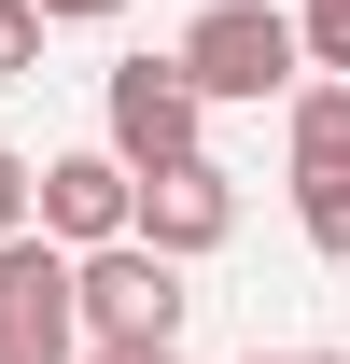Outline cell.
Masks as SVG:
<instances>
[{
  "label": "cell",
  "mask_w": 350,
  "mask_h": 364,
  "mask_svg": "<svg viewBox=\"0 0 350 364\" xmlns=\"http://www.w3.org/2000/svg\"><path fill=\"white\" fill-rule=\"evenodd\" d=\"M169 56L196 70V98H253V112L308 85V28L280 14V0H211V14H196Z\"/></svg>",
  "instance_id": "6da1fadb"
},
{
  "label": "cell",
  "mask_w": 350,
  "mask_h": 364,
  "mask_svg": "<svg viewBox=\"0 0 350 364\" xmlns=\"http://www.w3.org/2000/svg\"><path fill=\"white\" fill-rule=\"evenodd\" d=\"M0 364H85V252L43 225L0 238Z\"/></svg>",
  "instance_id": "7a4b0ae2"
},
{
  "label": "cell",
  "mask_w": 350,
  "mask_h": 364,
  "mask_svg": "<svg viewBox=\"0 0 350 364\" xmlns=\"http://www.w3.org/2000/svg\"><path fill=\"white\" fill-rule=\"evenodd\" d=\"M98 140L127 154V168H182V154H211V98L182 56H127L112 85H98Z\"/></svg>",
  "instance_id": "3957f363"
},
{
  "label": "cell",
  "mask_w": 350,
  "mask_h": 364,
  "mask_svg": "<svg viewBox=\"0 0 350 364\" xmlns=\"http://www.w3.org/2000/svg\"><path fill=\"white\" fill-rule=\"evenodd\" d=\"M182 309H196L182 294V252H154L140 225L85 252V336H182Z\"/></svg>",
  "instance_id": "277c9868"
},
{
  "label": "cell",
  "mask_w": 350,
  "mask_h": 364,
  "mask_svg": "<svg viewBox=\"0 0 350 364\" xmlns=\"http://www.w3.org/2000/svg\"><path fill=\"white\" fill-rule=\"evenodd\" d=\"M140 225V168L98 140V154H43V238H70V252H98V238Z\"/></svg>",
  "instance_id": "5b68a950"
},
{
  "label": "cell",
  "mask_w": 350,
  "mask_h": 364,
  "mask_svg": "<svg viewBox=\"0 0 350 364\" xmlns=\"http://www.w3.org/2000/svg\"><path fill=\"white\" fill-rule=\"evenodd\" d=\"M140 238H154V252H182V267H196V252H224V238H238V182H224L211 154L140 168Z\"/></svg>",
  "instance_id": "8992f818"
},
{
  "label": "cell",
  "mask_w": 350,
  "mask_h": 364,
  "mask_svg": "<svg viewBox=\"0 0 350 364\" xmlns=\"http://www.w3.org/2000/svg\"><path fill=\"white\" fill-rule=\"evenodd\" d=\"M280 154L295 168H350V70H308L280 98Z\"/></svg>",
  "instance_id": "52a82bcc"
},
{
  "label": "cell",
  "mask_w": 350,
  "mask_h": 364,
  "mask_svg": "<svg viewBox=\"0 0 350 364\" xmlns=\"http://www.w3.org/2000/svg\"><path fill=\"white\" fill-rule=\"evenodd\" d=\"M295 225H308V252L350 267V168H295Z\"/></svg>",
  "instance_id": "ba28073f"
},
{
  "label": "cell",
  "mask_w": 350,
  "mask_h": 364,
  "mask_svg": "<svg viewBox=\"0 0 350 364\" xmlns=\"http://www.w3.org/2000/svg\"><path fill=\"white\" fill-rule=\"evenodd\" d=\"M43 28H56L43 0H0V85H28V70H43Z\"/></svg>",
  "instance_id": "9c48e42d"
},
{
  "label": "cell",
  "mask_w": 350,
  "mask_h": 364,
  "mask_svg": "<svg viewBox=\"0 0 350 364\" xmlns=\"http://www.w3.org/2000/svg\"><path fill=\"white\" fill-rule=\"evenodd\" d=\"M295 28H308V70H350V0H295Z\"/></svg>",
  "instance_id": "30bf717a"
},
{
  "label": "cell",
  "mask_w": 350,
  "mask_h": 364,
  "mask_svg": "<svg viewBox=\"0 0 350 364\" xmlns=\"http://www.w3.org/2000/svg\"><path fill=\"white\" fill-rule=\"evenodd\" d=\"M14 225H43V168H28V154L0 140V238H14Z\"/></svg>",
  "instance_id": "8fae6325"
},
{
  "label": "cell",
  "mask_w": 350,
  "mask_h": 364,
  "mask_svg": "<svg viewBox=\"0 0 350 364\" xmlns=\"http://www.w3.org/2000/svg\"><path fill=\"white\" fill-rule=\"evenodd\" d=\"M85 364H182V336H85Z\"/></svg>",
  "instance_id": "7c38bea8"
},
{
  "label": "cell",
  "mask_w": 350,
  "mask_h": 364,
  "mask_svg": "<svg viewBox=\"0 0 350 364\" xmlns=\"http://www.w3.org/2000/svg\"><path fill=\"white\" fill-rule=\"evenodd\" d=\"M56 28H112V14H127V0H43Z\"/></svg>",
  "instance_id": "4fadbf2b"
},
{
  "label": "cell",
  "mask_w": 350,
  "mask_h": 364,
  "mask_svg": "<svg viewBox=\"0 0 350 364\" xmlns=\"http://www.w3.org/2000/svg\"><path fill=\"white\" fill-rule=\"evenodd\" d=\"M238 364H295V350H238Z\"/></svg>",
  "instance_id": "5bb4252c"
},
{
  "label": "cell",
  "mask_w": 350,
  "mask_h": 364,
  "mask_svg": "<svg viewBox=\"0 0 350 364\" xmlns=\"http://www.w3.org/2000/svg\"><path fill=\"white\" fill-rule=\"evenodd\" d=\"M295 364H350V350H295Z\"/></svg>",
  "instance_id": "9a60e30c"
}]
</instances>
